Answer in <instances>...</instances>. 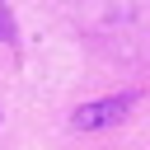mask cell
I'll return each mask as SVG.
<instances>
[{
  "label": "cell",
  "instance_id": "cell-1",
  "mask_svg": "<svg viewBox=\"0 0 150 150\" xmlns=\"http://www.w3.org/2000/svg\"><path fill=\"white\" fill-rule=\"evenodd\" d=\"M127 112H131V98H98V103L75 108L70 112V127L75 131H98V127H117Z\"/></svg>",
  "mask_w": 150,
  "mask_h": 150
},
{
  "label": "cell",
  "instance_id": "cell-2",
  "mask_svg": "<svg viewBox=\"0 0 150 150\" xmlns=\"http://www.w3.org/2000/svg\"><path fill=\"white\" fill-rule=\"evenodd\" d=\"M5 33H9V19H5V9H0V38H5Z\"/></svg>",
  "mask_w": 150,
  "mask_h": 150
}]
</instances>
